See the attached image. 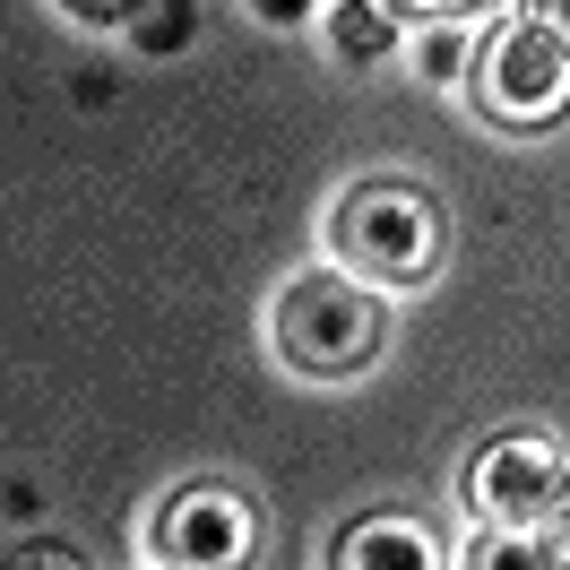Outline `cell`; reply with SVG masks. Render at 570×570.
Here are the masks:
<instances>
[{"label": "cell", "mask_w": 570, "mask_h": 570, "mask_svg": "<svg viewBox=\"0 0 570 570\" xmlns=\"http://www.w3.org/2000/svg\"><path fill=\"white\" fill-rule=\"evenodd\" d=\"M415 70H424L432 87H466V70H475V27H432V36L415 43Z\"/></svg>", "instance_id": "obj_9"}, {"label": "cell", "mask_w": 570, "mask_h": 570, "mask_svg": "<svg viewBox=\"0 0 570 570\" xmlns=\"http://www.w3.org/2000/svg\"><path fill=\"white\" fill-rule=\"evenodd\" d=\"M328 570H441V535L424 519H406V510H363L328 544Z\"/></svg>", "instance_id": "obj_6"}, {"label": "cell", "mask_w": 570, "mask_h": 570, "mask_svg": "<svg viewBox=\"0 0 570 570\" xmlns=\"http://www.w3.org/2000/svg\"><path fill=\"white\" fill-rule=\"evenodd\" d=\"M0 570H87V553H70V544H18Z\"/></svg>", "instance_id": "obj_11"}, {"label": "cell", "mask_w": 570, "mask_h": 570, "mask_svg": "<svg viewBox=\"0 0 570 570\" xmlns=\"http://www.w3.org/2000/svg\"><path fill=\"white\" fill-rule=\"evenodd\" d=\"M562 441L553 432H501L484 441L459 475V501L475 528H544V519H562Z\"/></svg>", "instance_id": "obj_4"}, {"label": "cell", "mask_w": 570, "mask_h": 570, "mask_svg": "<svg viewBox=\"0 0 570 570\" xmlns=\"http://www.w3.org/2000/svg\"><path fill=\"white\" fill-rule=\"evenodd\" d=\"M562 519L544 528H466V553L459 570H562Z\"/></svg>", "instance_id": "obj_7"}, {"label": "cell", "mask_w": 570, "mask_h": 570, "mask_svg": "<svg viewBox=\"0 0 570 570\" xmlns=\"http://www.w3.org/2000/svg\"><path fill=\"white\" fill-rule=\"evenodd\" d=\"M328 243H337L328 268H346L355 285L390 294V285H424L441 268L450 216H441V199L424 181H363V190H346L328 208Z\"/></svg>", "instance_id": "obj_1"}, {"label": "cell", "mask_w": 570, "mask_h": 570, "mask_svg": "<svg viewBox=\"0 0 570 570\" xmlns=\"http://www.w3.org/2000/svg\"><path fill=\"white\" fill-rule=\"evenodd\" d=\"M190 27H199V9H156V18H139V43L147 52H181Z\"/></svg>", "instance_id": "obj_10"}, {"label": "cell", "mask_w": 570, "mask_h": 570, "mask_svg": "<svg viewBox=\"0 0 570 570\" xmlns=\"http://www.w3.org/2000/svg\"><path fill=\"white\" fill-rule=\"evenodd\" d=\"M250 544H259V510L234 484H181L156 501V528H147V553L165 570H243Z\"/></svg>", "instance_id": "obj_5"}, {"label": "cell", "mask_w": 570, "mask_h": 570, "mask_svg": "<svg viewBox=\"0 0 570 570\" xmlns=\"http://www.w3.org/2000/svg\"><path fill=\"white\" fill-rule=\"evenodd\" d=\"M268 337L303 381H355L390 346V303L372 285H355L346 268H303V277H285Z\"/></svg>", "instance_id": "obj_2"}, {"label": "cell", "mask_w": 570, "mask_h": 570, "mask_svg": "<svg viewBox=\"0 0 570 570\" xmlns=\"http://www.w3.org/2000/svg\"><path fill=\"white\" fill-rule=\"evenodd\" d=\"M321 27L337 52H355V61H381V52H397L406 43V18L397 9H381V0H346V9H321Z\"/></svg>", "instance_id": "obj_8"}, {"label": "cell", "mask_w": 570, "mask_h": 570, "mask_svg": "<svg viewBox=\"0 0 570 570\" xmlns=\"http://www.w3.org/2000/svg\"><path fill=\"white\" fill-rule=\"evenodd\" d=\"M475 105L510 121V130H544V121H562L570 105V43H562V18L544 9H519V18H501L493 43H484V61H475Z\"/></svg>", "instance_id": "obj_3"}]
</instances>
